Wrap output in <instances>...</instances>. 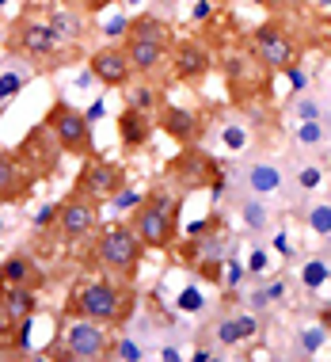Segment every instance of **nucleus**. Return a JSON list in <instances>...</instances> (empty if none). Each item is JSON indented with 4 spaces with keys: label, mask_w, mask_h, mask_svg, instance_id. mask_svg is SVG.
I'll return each mask as SVG.
<instances>
[{
    "label": "nucleus",
    "mask_w": 331,
    "mask_h": 362,
    "mask_svg": "<svg viewBox=\"0 0 331 362\" xmlns=\"http://www.w3.org/2000/svg\"><path fill=\"white\" fill-rule=\"evenodd\" d=\"M133 290L130 279H76L65 293V317H88L107 328H119L133 317Z\"/></svg>",
    "instance_id": "1"
},
{
    "label": "nucleus",
    "mask_w": 331,
    "mask_h": 362,
    "mask_svg": "<svg viewBox=\"0 0 331 362\" xmlns=\"http://www.w3.org/2000/svg\"><path fill=\"white\" fill-rule=\"evenodd\" d=\"M8 50H12V57L38 62V65H65L80 54L76 46L61 42V35L54 31L42 12H23L8 27Z\"/></svg>",
    "instance_id": "2"
},
{
    "label": "nucleus",
    "mask_w": 331,
    "mask_h": 362,
    "mask_svg": "<svg viewBox=\"0 0 331 362\" xmlns=\"http://www.w3.org/2000/svg\"><path fill=\"white\" fill-rule=\"evenodd\" d=\"M130 225L145 248L168 252L179 237V194L171 187H152L141 194V202L130 210Z\"/></svg>",
    "instance_id": "3"
},
{
    "label": "nucleus",
    "mask_w": 331,
    "mask_h": 362,
    "mask_svg": "<svg viewBox=\"0 0 331 362\" xmlns=\"http://www.w3.org/2000/svg\"><path fill=\"white\" fill-rule=\"evenodd\" d=\"M141 256H145V244H141L138 233H133L130 221L126 225L122 221L107 225V229L100 233V240H95V259H100L114 279H133L138 275Z\"/></svg>",
    "instance_id": "4"
},
{
    "label": "nucleus",
    "mask_w": 331,
    "mask_h": 362,
    "mask_svg": "<svg viewBox=\"0 0 331 362\" xmlns=\"http://www.w3.org/2000/svg\"><path fill=\"white\" fill-rule=\"evenodd\" d=\"M248 50L255 54L270 73H286L289 76V73L301 69V42L282 23H275V19H267V23H259L255 31H251Z\"/></svg>",
    "instance_id": "5"
},
{
    "label": "nucleus",
    "mask_w": 331,
    "mask_h": 362,
    "mask_svg": "<svg viewBox=\"0 0 331 362\" xmlns=\"http://www.w3.org/2000/svg\"><path fill=\"white\" fill-rule=\"evenodd\" d=\"M46 126H50V134L57 138L69 156H92V119L80 111V107H73L69 100H54L50 111H46Z\"/></svg>",
    "instance_id": "6"
},
{
    "label": "nucleus",
    "mask_w": 331,
    "mask_h": 362,
    "mask_svg": "<svg viewBox=\"0 0 331 362\" xmlns=\"http://www.w3.org/2000/svg\"><path fill=\"white\" fill-rule=\"evenodd\" d=\"M164 175H168L171 187L183 191H202V187H221V168L210 153L194 149V145H179V156H171L164 164Z\"/></svg>",
    "instance_id": "7"
},
{
    "label": "nucleus",
    "mask_w": 331,
    "mask_h": 362,
    "mask_svg": "<svg viewBox=\"0 0 331 362\" xmlns=\"http://www.w3.org/2000/svg\"><path fill=\"white\" fill-rule=\"evenodd\" d=\"M61 351L65 358L76 362H95L111 355V332L100 320H88V317H65L61 325Z\"/></svg>",
    "instance_id": "8"
},
{
    "label": "nucleus",
    "mask_w": 331,
    "mask_h": 362,
    "mask_svg": "<svg viewBox=\"0 0 331 362\" xmlns=\"http://www.w3.org/2000/svg\"><path fill=\"white\" fill-rule=\"evenodd\" d=\"M61 153H65V149L57 145V138L50 134V126H46V122L31 126V130L23 134V141L16 145L19 164H23V168L35 175V183H42V180H50V175H57V168H61Z\"/></svg>",
    "instance_id": "9"
},
{
    "label": "nucleus",
    "mask_w": 331,
    "mask_h": 362,
    "mask_svg": "<svg viewBox=\"0 0 331 362\" xmlns=\"http://www.w3.org/2000/svg\"><path fill=\"white\" fill-rule=\"evenodd\" d=\"M76 191H84V194H92L95 202H114V194H119L126 187V164L119 160H107V156H84V164H80V175H76V183H73Z\"/></svg>",
    "instance_id": "10"
},
{
    "label": "nucleus",
    "mask_w": 331,
    "mask_h": 362,
    "mask_svg": "<svg viewBox=\"0 0 331 362\" xmlns=\"http://www.w3.org/2000/svg\"><path fill=\"white\" fill-rule=\"evenodd\" d=\"M100 225V202L84 191H69L61 202H57V229H61L65 240H80Z\"/></svg>",
    "instance_id": "11"
},
{
    "label": "nucleus",
    "mask_w": 331,
    "mask_h": 362,
    "mask_svg": "<svg viewBox=\"0 0 331 362\" xmlns=\"http://www.w3.org/2000/svg\"><path fill=\"white\" fill-rule=\"evenodd\" d=\"M38 309V290L31 286H0V344L19 336V328L31 325Z\"/></svg>",
    "instance_id": "12"
},
{
    "label": "nucleus",
    "mask_w": 331,
    "mask_h": 362,
    "mask_svg": "<svg viewBox=\"0 0 331 362\" xmlns=\"http://www.w3.org/2000/svg\"><path fill=\"white\" fill-rule=\"evenodd\" d=\"M88 69H92L95 84L103 88H130V81L138 76L130 65V54H126V42H107L100 50H92L88 54Z\"/></svg>",
    "instance_id": "13"
},
{
    "label": "nucleus",
    "mask_w": 331,
    "mask_h": 362,
    "mask_svg": "<svg viewBox=\"0 0 331 362\" xmlns=\"http://www.w3.org/2000/svg\"><path fill=\"white\" fill-rule=\"evenodd\" d=\"M168 62H171V81H179V84H198L213 69V54L198 38H175Z\"/></svg>",
    "instance_id": "14"
},
{
    "label": "nucleus",
    "mask_w": 331,
    "mask_h": 362,
    "mask_svg": "<svg viewBox=\"0 0 331 362\" xmlns=\"http://www.w3.org/2000/svg\"><path fill=\"white\" fill-rule=\"evenodd\" d=\"M157 130L164 134V138H171L175 145H198L202 138V119L194 111H187V107H171L164 103L157 111Z\"/></svg>",
    "instance_id": "15"
},
{
    "label": "nucleus",
    "mask_w": 331,
    "mask_h": 362,
    "mask_svg": "<svg viewBox=\"0 0 331 362\" xmlns=\"http://www.w3.org/2000/svg\"><path fill=\"white\" fill-rule=\"evenodd\" d=\"M31 191H35V175L19 164L16 149H0V202L12 206V202H23Z\"/></svg>",
    "instance_id": "16"
},
{
    "label": "nucleus",
    "mask_w": 331,
    "mask_h": 362,
    "mask_svg": "<svg viewBox=\"0 0 331 362\" xmlns=\"http://www.w3.org/2000/svg\"><path fill=\"white\" fill-rule=\"evenodd\" d=\"M122 42H126V54H130V65H133V73H138V76H152V73H160L164 65H168V57H171V46L157 42V38L126 35Z\"/></svg>",
    "instance_id": "17"
},
{
    "label": "nucleus",
    "mask_w": 331,
    "mask_h": 362,
    "mask_svg": "<svg viewBox=\"0 0 331 362\" xmlns=\"http://www.w3.org/2000/svg\"><path fill=\"white\" fill-rule=\"evenodd\" d=\"M46 19H50V27L57 35H61V42L69 46H80L84 35H88V12L80 4H50L46 8Z\"/></svg>",
    "instance_id": "18"
},
{
    "label": "nucleus",
    "mask_w": 331,
    "mask_h": 362,
    "mask_svg": "<svg viewBox=\"0 0 331 362\" xmlns=\"http://www.w3.org/2000/svg\"><path fill=\"white\" fill-rule=\"evenodd\" d=\"M119 141L126 145V149H141V145H149L152 130H157V115L149 111H138V107L126 103V111L119 115Z\"/></svg>",
    "instance_id": "19"
},
{
    "label": "nucleus",
    "mask_w": 331,
    "mask_h": 362,
    "mask_svg": "<svg viewBox=\"0 0 331 362\" xmlns=\"http://www.w3.org/2000/svg\"><path fill=\"white\" fill-rule=\"evenodd\" d=\"M244 183H248V191L251 194H259V199H275V194H282V187H286V168H282L278 160H255L248 168V175H244Z\"/></svg>",
    "instance_id": "20"
},
{
    "label": "nucleus",
    "mask_w": 331,
    "mask_h": 362,
    "mask_svg": "<svg viewBox=\"0 0 331 362\" xmlns=\"http://www.w3.org/2000/svg\"><path fill=\"white\" fill-rule=\"evenodd\" d=\"M46 282L42 267L27 256V252H16V256H8L4 263H0V286H31L38 290Z\"/></svg>",
    "instance_id": "21"
},
{
    "label": "nucleus",
    "mask_w": 331,
    "mask_h": 362,
    "mask_svg": "<svg viewBox=\"0 0 331 362\" xmlns=\"http://www.w3.org/2000/svg\"><path fill=\"white\" fill-rule=\"evenodd\" d=\"M289 134H294V141L301 145V149H327V145H331V126H327V119H308V122H297V119H294Z\"/></svg>",
    "instance_id": "22"
},
{
    "label": "nucleus",
    "mask_w": 331,
    "mask_h": 362,
    "mask_svg": "<svg viewBox=\"0 0 331 362\" xmlns=\"http://www.w3.org/2000/svg\"><path fill=\"white\" fill-rule=\"evenodd\" d=\"M327 344H331L327 320H308V325L297 328V351H301V355H320Z\"/></svg>",
    "instance_id": "23"
},
{
    "label": "nucleus",
    "mask_w": 331,
    "mask_h": 362,
    "mask_svg": "<svg viewBox=\"0 0 331 362\" xmlns=\"http://www.w3.org/2000/svg\"><path fill=\"white\" fill-rule=\"evenodd\" d=\"M31 81V69H23V57H12V62L0 69V103H8L12 95H19Z\"/></svg>",
    "instance_id": "24"
},
{
    "label": "nucleus",
    "mask_w": 331,
    "mask_h": 362,
    "mask_svg": "<svg viewBox=\"0 0 331 362\" xmlns=\"http://www.w3.org/2000/svg\"><path fill=\"white\" fill-rule=\"evenodd\" d=\"M240 221H244L251 233H267L270 229V206H267V199H259V194L248 191V199H240Z\"/></svg>",
    "instance_id": "25"
},
{
    "label": "nucleus",
    "mask_w": 331,
    "mask_h": 362,
    "mask_svg": "<svg viewBox=\"0 0 331 362\" xmlns=\"http://www.w3.org/2000/svg\"><path fill=\"white\" fill-rule=\"evenodd\" d=\"M126 103H130V107H138V111L157 115L160 107H164V95H160V88H152V84H149V76H145V84H133V88H130Z\"/></svg>",
    "instance_id": "26"
},
{
    "label": "nucleus",
    "mask_w": 331,
    "mask_h": 362,
    "mask_svg": "<svg viewBox=\"0 0 331 362\" xmlns=\"http://www.w3.org/2000/svg\"><path fill=\"white\" fill-rule=\"evenodd\" d=\"M294 119L297 122H308V119H327V107L320 103V95H313V92H301L297 100H294Z\"/></svg>",
    "instance_id": "27"
},
{
    "label": "nucleus",
    "mask_w": 331,
    "mask_h": 362,
    "mask_svg": "<svg viewBox=\"0 0 331 362\" xmlns=\"http://www.w3.org/2000/svg\"><path fill=\"white\" fill-rule=\"evenodd\" d=\"M305 225L316 237H331V202H313L305 210Z\"/></svg>",
    "instance_id": "28"
},
{
    "label": "nucleus",
    "mask_w": 331,
    "mask_h": 362,
    "mask_svg": "<svg viewBox=\"0 0 331 362\" xmlns=\"http://www.w3.org/2000/svg\"><path fill=\"white\" fill-rule=\"evenodd\" d=\"M107 358H119V362H141V358H149V355H145V347H141L133 336H119V339H111V355H107Z\"/></svg>",
    "instance_id": "29"
},
{
    "label": "nucleus",
    "mask_w": 331,
    "mask_h": 362,
    "mask_svg": "<svg viewBox=\"0 0 331 362\" xmlns=\"http://www.w3.org/2000/svg\"><path fill=\"white\" fill-rule=\"evenodd\" d=\"M301 286L305 290L327 286V259H305L301 263Z\"/></svg>",
    "instance_id": "30"
},
{
    "label": "nucleus",
    "mask_w": 331,
    "mask_h": 362,
    "mask_svg": "<svg viewBox=\"0 0 331 362\" xmlns=\"http://www.w3.org/2000/svg\"><path fill=\"white\" fill-rule=\"evenodd\" d=\"M297 187L301 191H320V187H324V168L313 164V160L301 164V168H297Z\"/></svg>",
    "instance_id": "31"
},
{
    "label": "nucleus",
    "mask_w": 331,
    "mask_h": 362,
    "mask_svg": "<svg viewBox=\"0 0 331 362\" xmlns=\"http://www.w3.org/2000/svg\"><path fill=\"white\" fill-rule=\"evenodd\" d=\"M232 320H236V332H240V344H251V339L259 336V317L255 313H248V309H240V313H232Z\"/></svg>",
    "instance_id": "32"
},
{
    "label": "nucleus",
    "mask_w": 331,
    "mask_h": 362,
    "mask_svg": "<svg viewBox=\"0 0 331 362\" xmlns=\"http://www.w3.org/2000/svg\"><path fill=\"white\" fill-rule=\"evenodd\" d=\"M213 336H217V344H221V347H244V344H240V332H236V320H232V313L217 320Z\"/></svg>",
    "instance_id": "33"
},
{
    "label": "nucleus",
    "mask_w": 331,
    "mask_h": 362,
    "mask_svg": "<svg viewBox=\"0 0 331 362\" xmlns=\"http://www.w3.org/2000/svg\"><path fill=\"white\" fill-rule=\"evenodd\" d=\"M221 138H225V149H232V153H240V149L251 141L248 130H244V126H236V122H229L225 130H221Z\"/></svg>",
    "instance_id": "34"
},
{
    "label": "nucleus",
    "mask_w": 331,
    "mask_h": 362,
    "mask_svg": "<svg viewBox=\"0 0 331 362\" xmlns=\"http://www.w3.org/2000/svg\"><path fill=\"white\" fill-rule=\"evenodd\" d=\"M263 4H267L270 12H301L308 0H263Z\"/></svg>",
    "instance_id": "35"
},
{
    "label": "nucleus",
    "mask_w": 331,
    "mask_h": 362,
    "mask_svg": "<svg viewBox=\"0 0 331 362\" xmlns=\"http://www.w3.org/2000/svg\"><path fill=\"white\" fill-rule=\"evenodd\" d=\"M73 4H80L88 16H100V12H107L111 4H119V0H73Z\"/></svg>",
    "instance_id": "36"
},
{
    "label": "nucleus",
    "mask_w": 331,
    "mask_h": 362,
    "mask_svg": "<svg viewBox=\"0 0 331 362\" xmlns=\"http://www.w3.org/2000/svg\"><path fill=\"white\" fill-rule=\"evenodd\" d=\"M138 202H141V194L138 191H119V194H114V206H119V210H133V206H138Z\"/></svg>",
    "instance_id": "37"
},
{
    "label": "nucleus",
    "mask_w": 331,
    "mask_h": 362,
    "mask_svg": "<svg viewBox=\"0 0 331 362\" xmlns=\"http://www.w3.org/2000/svg\"><path fill=\"white\" fill-rule=\"evenodd\" d=\"M160 358H164V362H179V358H183V351L168 344V347H160Z\"/></svg>",
    "instance_id": "38"
},
{
    "label": "nucleus",
    "mask_w": 331,
    "mask_h": 362,
    "mask_svg": "<svg viewBox=\"0 0 331 362\" xmlns=\"http://www.w3.org/2000/svg\"><path fill=\"white\" fill-rule=\"evenodd\" d=\"M327 282H331V259H327Z\"/></svg>",
    "instance_id": "39"
},
{
    "label": "nucleus",
    "mask_w": 331,
    "mask_h": 362,
    "mask_svg": "<svg viewBox=\"0 0 331 362\" xmlns=\"http://www.w3.org/2000/svg\"><path fill=\"white\" fill-rule=\"evenodd\" d=\"M4 4H8V0H0V12H4Z\"/></svg>",
    "instance_id": "40"
},
{
    "label": "nucleus",
    "mask_w": 331,
    "mask_h": 362,
    "mask_svg": "<svg viewBox=\"0 0 331 362\" xmlns=\"http://www.w3.org/2000/svg\"><path fill=\"white\" fill-rule=\"evenodd\" d=\"M0 229H4V221H0Z\"/></svg>",
    "instance_id": "41"
}]
</instances>
